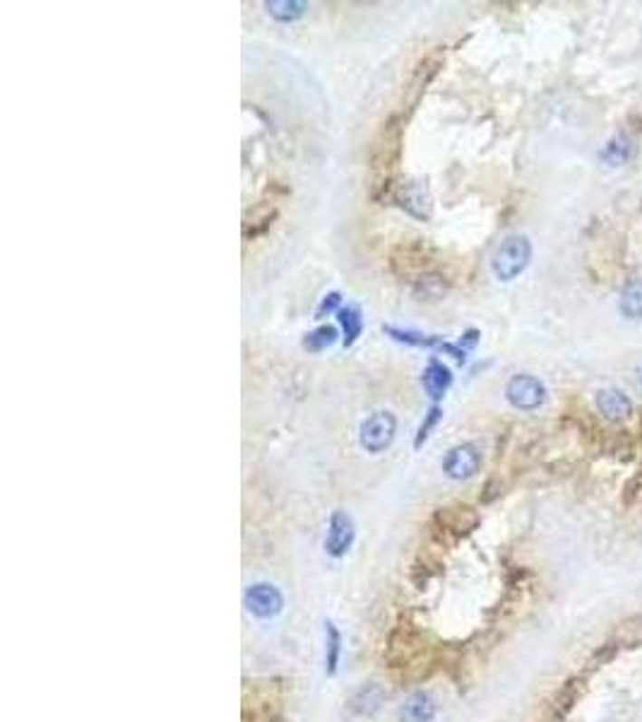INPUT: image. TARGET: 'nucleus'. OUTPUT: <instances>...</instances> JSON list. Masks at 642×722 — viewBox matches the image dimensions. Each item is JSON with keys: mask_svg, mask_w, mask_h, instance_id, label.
<instances>
[{"mask_svg": "<svg viewBox=\"0 0 642 722\" xmlns=\"http://www.w3.org/2000/svg\"><path fill=\"white\" fill-rule=\"evenodd\" d=\"M405 116L392 113L376 133L369 149V193L376 203L392 200L405 145Z\"/></svg>", "mask_w": 642, "mask_h": 722, "instance_id": "obj_1", "label": "nucleus"}, {"mask_svg": "<svg viewBox=\"0 0 642 722\" xmlns=\"http://www.w3.org/2000/svg\"><path fill=\"white\" fill-rule=\"evenodd\" d=\"M443 63H446V53L440 49L428 51L426 56H421L419 61H417L412 75H409V82H407L405 87V97H402V116H405V119L417 109V106H419V101L424 99V94H426L428 84L438 78Z\"/></svg>", "mask_w": 642, "mask_h": 722, "instance_id": "obj_2", "label": "nucleus"}, {"mask_svg": "<svg viewBox=\"0 0 642 722\" xmlns=\"http://www.w3.org/2000/svg\"><path fill=\"white\" fill-rule=\"evenodd\" d=\"M388 265H390V273L395 274V277L414 282L419 274L431 270L433 251L419 239L405 241V244H399L392 248Z\"/></svg>", "mask_w": 642, "mask_h": 722, "instance_id": "obj_3", "label": "nucleus"}, {"mask_svg": "<svg viewBox=\"0 0 642 722\" xmlns=\"http://www.w3.org/2000/svg\"><path fill=\"white\" fill-rule=\"evenodd\" d=\"M532 258V244L524 236H508L498 245L496 255H493V274L498 280L510 282L515 280L517 274L522 273L524 267L530 265Z\"/></svg>", "mask_w": 642, "mask_h": 722, "instance_id": "obj_4", "label": "nucleus"}, {"mask_svg": "<svg viewBox=\"0 0 642 722\" xmlns=\"http://www.w3.org/2000/svg\"><path fill=\"white\" fill-rule=\"evenodd\" d=\"M392 203L419 222H428L433 215V197L424 178H407L398 183V188L392 193Z\"/></svg>", "mask_w": 642, "mask_h": 722, "instance_id": "obj_5", "label": "nucleus"}, {"mask_svg": "<svg viewBox=\"0 0 642 722\" xmlns=\"http://www.w3.org/2000/svg\"><path fill=\"white\" fill-rule=\"evenodd\" d=\"M398 434V419L392 412H376L370 414L369 419H363L361 428H359V441L361 448H366L369 453L378 456L392 446Z\"/></svg>", "mask_w": 642, "mask_h": 722, "instance_id": "obj_6", "label": "nucleus"}, {"mask_svg": "<svg viewBox=\"0 0 642 722\" xmlns=\"http://www.w3.org/2000/svg\"><path fill=\"white\" fill-rule=\"evenodd\" d=\"M479 525V513L467 504H453L446 508H438L433 513V527L446 537L460 540L465 534L474 533Z\"/></svg>", "mask_w": 642, "mask_h": 722, "instance_id": "obj_7", "label": "nucleus"}, {"mask_svg": "<svg viewBox=\"0 0 642 722\" xmlns=\"http://www.w3.org/2000/svg\"><path fill=\"white\" fill-rule=\"evenodd\" d=\"M505 398L515 409H522V412H532L537 407L544 405L546 400V388L544 383L534 376H527V373H517L513 379L508 380L505 386Z\"/></svg>", "mask_w": 642, "mask_h": 722, "instance_id": "obj_8", "label": "nucleus"}, {"mask_svg": "<svg viewBox=\"0 0 642 722\" xmlns=\"http://www.w3.org/2000/svg\"><path fill=\"white\" fill-rule=\"evenodd\" d=\"M245 610L251 611L255 619H274L280 617L284 610V597L270 582H253L245 588L244 595Z\"/></svg>", "mask_w": 642, "mask_h": 722, "instance_id": "obj_9", "label": "nucleus"}, {"mask_svg": "<svg viewBox=\"0 0 642 722\" xmlns=\"http://www.w3.org/2000/svg\"><path fill=\"white\" fill-rule=\"evenodd\" d=\"M440 467L446 472V477L455 479V482H465L482 470V453L472 443H460V446L447 450Z\"/></svg>", "mask_w": 642, "mask_h": 722, "instance_id": "obj_10", "label": "nucleus"}, {"mask_svg": "<svg viewBox=\"0 0 642 722\" xmlns=\"http://www.w3.org/2000/svg\"><path fill=\"white\" fill-rule=\"evenodd\" d=\"M354 540H357V525H354L350 513H332L328 523V534H325V552L332 559H342L351 549Z\"/></svg>", "mask_w": 642, "mask_h": 722, "instance_id": "obj_11", "label": "nucleus"}, {"mask_svg": "<svg viewBox=\"0 0 642 722\" xmlns=\"http://www.w3.org/2000/svg\"><path fill=\"white\" fill-rule=\"evenodd\" d=\"M388 701V691H385L380 684L370 681V684H363L359 687L357 691H351V696L344 703V713L351 717V720H363V717H373L378 710L383 708V703Z\"/></svg>", "mask_w": 642, "mask_h": 722, "instance_id": "obj_12", "label": "nucleus"}, {"mask_svg": "<svg viewBox=\"0 0 642 722\" xmlns=\"http://www.w3.org/2000/svg\"><path fill=\"white\" fill-rule=\"evenodd\" d=\"M383 332L385 335H390L395 342L446 351V354H450V357L457 359V361H465V354H467V351L462 350L460 344L446 342V337H440V335H424V332H417V330H402V328H395V325H383Z\"/></svg>", "mask_w": 642, "mask_h": 722, "instance_id": "obj_13", "label": "nucleus"}, {"mask_svg": "<svg viewBox=\"0 0 642 722\" xmlns=\"http://www.w3.org/2000/svg\"><path fill=\"white\" fill-rule=\"evenodd\" d=\"M277 215H280V210H277L274 200H260V203L253 205L244 217V239L253 241L270 232Z\"/></svg>", "mask_w": 642, "mask_h": 722, "instance_id": "obj_14", "label": "nucleus"}, {"mask_svg": "<svg viewBox=\"0 0 642 722\" xmlns=\"http://www.w3.org/2000/svg\"><path fill=\"white\" fill-rule=\"evenodd\" d=\"M597 409H599V414L607 421H623L633 414V402L621 390L608 388V390H599L597 393Z\"/></svg>", "mask_w": 642, "mask_h": 722, "instance_id": "obj_15", "label": "nucleus"}, {"mask_svg": "<svg viewBox=\"0 0 642 722\" xmlns=\"http://www.w3.org/2000/svg\"><path fill=\"white\" fill-rule=\"evenodd\" d=\"M436 698L428 691H414L407 696V701L399 708V720L402 722H431L436 717Z\"/></svg>", "mask_w": 642, "mask_h": 722, "instance_id": "obj_16", "label": "nucleus"}, {"mask_svg": "<svg viewBox=\"0 0 642 722\" xmlns=\"http://www.w3.org/2000/svg\"><path fill=\"white\" fill-rule=\"evenodd\" d=\"M447 289H450V280L436 270H428L412 282V294L419 302H438L447 294Z\"/></svg>", "mask_w": 642, "mask_h": 722, "instance_id": "obj_17", "label": "nucleus"}, {"mask_svg": "<svg viewBox=\"0 0 642 722\" xmlns=\"http://www.w3.org/2000/svg\"><path fill=\"white\" fill-rule=\"evenodd\" d=\"M421 383H424V390H426L431 400H440L450 390V386H453V373H450V369L443 361L431 359L426 369H424Z\"/></svg>", "mask_w": 642, "mask_h": 722, "instance_id": "obj_18", "label": "nucleus"}, {"mask_svg": "<svg viewBox=\"0 0 642 722\" xmlns=\"http://www.w3.org/2000/svg\"><path fill=\"white\" fill-rule=\"evenodd\" d=\"M337 318H340V325L344 330V347H351L363 332L361 309H359L357 303H347L344 309H340Z\"/></svg>", "mask_w": 642, "mask_h": 722, "instance_id": "obj_19", "label": "nucleus"}, {"mask_svg": "<svg viewBox=\"0 0 642 722\" xmlns=\"http://www.w3.org/2000/svg\"><path fill=\"white\" fill-rule=\"evenodd\" d=\"M342 658V633L332 621H325V672L332 677L337 674Z\"/></svg>", "mask_w": 642, "mask_h": 722, "instance_id": "obj_20", "label": "nucleus"}, {"mask_svg": "<svg viewBox=\"0 0 642 722\" xmlns=\"http://www.w3.org/2000/svg\"><path fill=\"white\" fill-rule=\"evenodd\" d=\"M270 17H274L277 22H296L301 20L308 10V3H296V0H273L265 3Z\"/></svg>", "mask_w": 642, "mask_h": 722, "instance_id": "obj_21", "label": "nucleus"}, {"mask_svg": "<svg viewBox=\"0 0 642 722\" xmlns=\"http://www.w3.org/2000/svg\"><path fill=\"white\" fill-rule=\"evenodd\" d=\"M630 157H633V145H630L628 138H623V135L611 138V140L604 145V149H601V159L607 161V164H611V167H621V164H626Z\"/></svg>", "mask_w": 642, "mask_h": 722, "instance_id": "obj_22", "label": "nucleus"}, {"mask_svg": "<svg viewBox=\"0 0 642 722\" xmlns=\"http://www.w3.org/2000/svg\"><path fill=\"white\" fill-rule=\"evenodd\" d=\"M621 311L623 316L636 321V318H642V282L633 280L628 282L621 292Z\"/></svg>", "mask_w": 642, "mask_h": 722, "instance_id": "obj_23", "label": "nucleus"}, {"mask_svg": "<svg viewBox=\"0 0 642 722\" xmlns=\"http://www.w3.org/2000/svg\"><path fill=\"white\" fill-rule=\"evenodd\" d=\"M337 342V328L335 325H318L313 332L303 337V350L308 351H322Z\"/></svg>", "mask_w": 642, "mask_h": 722, "instance_id": "obj_24", "label": "nucleus"}, {"mask_svg": "<svg viewBox=\"0 0 642 722\" xmlns=\"http://www.w3.org/2000/svg\"><path fill=\"white\" fill-rule=\"evenodd\" d=\"M440 419H443V409H440V407H431L426 414V419L421 421L419 434H417V438H414V448H421V446L426 443V438L431 436V431L436 428V424H438Z\"/></svg>", "mask_w": 642, "mask_h": 722, "instance_id": "obj_25", "label": "nucleus"}, {"mask_svg": "<svg viewBox=\"0 0 642 722\" xmlns=\"http://www.w3.org/2000/svg\"><path fill=\"white\" fill-rule=\"evenodd\" d=\"M340 303H342V294L340 292H330V294L322 296V302L318 303V309H315V318H325L330 316V313H340Z\"/></svg>", "mask_w": 642, "mask_h": 722, "instance_id": "obj_26", "label": "nucleus"}, {"mask_svg": "<svg viewBox=\"0 0 642 722\" xmlns=\"http://www.w3.org/2000/svg\"><path fill=\"white\" fill-rule=\"evenodd\" d=\"M476 342H479V330H467V332L462 335L460 347L462 350H472V347H476Z\"/></svg>", "mask_w": 642, "mask_h": 722, "instance_id": "obj_27", "label": "nucleus"}, {"mask_svg": "<svg viewBox=\"0 0 642 722\" xmlns=\"http://www.w3.org/2000/svg\"><path fill=\"white\" fill-rule=\"evenodd\" d=\"M640 386H642V371H640Z\"/></svg>", "mask_w": 642, "mask_h": 722, "instance_id": "obj_28", "label": "nucleus"}]
</instances>
